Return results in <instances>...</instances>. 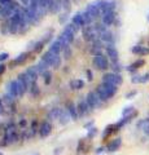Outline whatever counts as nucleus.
Listing matches in <instances>:
<instances>
[{
    "label": "nucleus",
    "mask_w": 149,
    "mask_h": 155,
    "mask_svg": "<svg viewBox=\"0 0 149 155\" xmlns=\"http://www.w3.org/2000/svg\"><path fill=\"white\" fill-rule=\"evenodd\" d=\"M96 93H97L99 98L101 101H108L109 98H112V97L118 92V88L117 85H113V84H109V83H103L97 85V88H96Z\"/></svg>",
    "instance_id": "1"
},
{
    "label": "nucleus",
    "mask_w": 149,
    "mask_h": 155,
    "mask_svg": "<svg viewBox=\"0 0 149 155\" xmlns=\"http://www.w3.org/2000/svg\"><path fill=\"white\" fill-rule=\"evenodd\" d=\"M42 61H44L48 66L53 67V69H59L61 66V57L60 54H55L53 52L47 51L42 56Z\"/></svg>",
    "instance_id": "2"
},
{
    "label": "nucleus",
    "mask_w": 149,
    "mask_h": 155,
    "mask_svg": "<svg viewBox=\"0 0 149 155\" xmlns=\"http://www.w3.org/2000/svg\"><path fill=\"white\" fill-rule=\"evenodd\" d=\"M123 78L121 74H115V72H108V74H104L103 76V83H109L113 85H119L122 84Z\"/></svg>",
    "instance_id": "3"
},
{
    "label": "nucleus",
    "mask_w": 149,
    "mask_h": 155,
    "mask_svg": "<svg viewBox=\"0 0 149 155\" xmlns=\"http://www.w3.org/2000/svg\"><path fill=\"white\" fill-rule=\"evenodd\" d=\"M93 66L96 67L97 70H107L109 69V58L104 54H100V56H95L93 57Z\"/></svg>",
    "instance_id": "4"
},
{
    "label": "nucleus",
    "mask_w": 149,
    "mask_h": 155,
    "mask_svg": "<svg viewBox=\"0 0 149 155\" xmlns=\"http://www.w3.org/2000/svg\"><path fill=\"white\" fill-rule=\"evenodd\" d=\"M86 102H87L90 110H95L100 105L101 100L99 98V96H97L96 92H90V93L87 94V97H86Z\"/></svg>",
    "instance_id": "5"
},
{
    "label": "nucleus",
    "mask_w": 149,
    "mask_h": 155,
    "mask_svg": "<svg viewBox=\"0 0 149 155\" xmlns=\"http://www.w3.org/2000/svg\"><path fill=\"white\" fill-rule=\"evenodd\" d=\"M95 5L99 8V11L101 12L103 14L107 13L109 11H114V7L112 3L107 2V0H97V2H95Z\"/></svg>",
    "instance_id": "6"
},
{
    "label": "nucleus",
    "mask_w": 149,
    "mask_h": 155,
    "mask_svg": "<svg viewBox=\"0 0 149 155\" xmlns=\"http://www.w3.org/2000/svg\"><path fill=\"white\" fill-rule=\"evenodd\" d=\"M59 40H61L66 47H68V45H70L71 43L74 41V34L65 28V30L61 32V35L59 36Z\"/></svg>",
    "instance_id": "7"
},
{
    "label": "nucleus",
    "mask_w": 149,
    "mask_h": 155,
    "mask_svg": "<svg viewBox=\"0 0 149 155\" xmlns=\"http://www.w3.org/2000/svg\"><path fill=\"white\" fill-rule=\"evenodd\" d=\"M66 48H68V47H66L61 40H59V39H57V40H55V41L51 44L49 51H51V52H53L55 54H60V53H61V52H64Z\"/></svg>",
    "instance_id": "8"
},
{
    "label": "nucleus",
    "mask_w": 149,
    "mask_h": 155,
    "mask_svg": "<svg viewBox=\"0 0 149 155\" xmlns=\"http://www.w3.org/2000/svg\"><path fill=\"white\" fill-rule=\"evenodd\" d=\"M107 57H109L112 62H118L119 60V53L117 51V48H115L113 44H109L107 47Z\"/></svg>",
    "instance_id": "9"
},
{
    "label": "nucleus",
    "mask_w": 149,
    "mask_h": 155,
    "mask_svg": "<svg viewBox=\"0 0 149 155\" xmlns=\"http://www.w3.org/2000/svg\"><path fill=\"white\" fill-rule=\"evenodd\" d=\"M51 132H52V124L49 122H43L40 124V127H39V134H40V137L46 138V137H48V136L51 134Z\"/></svg>",
    "instance_id": "10"
},
{
    "label": "nucleus",
    "mask_w": 149,
    "mask_h": 155,
    "mask_svg": "<svg viewBox=\"0 0 149 155\" xmlns=\"http://www.w3.org/2000/svg\"><path fill=\"white\" fill-rule=\"evenodd\" d=\"M83 38H84L86 41H92L93 43L95 40H97V34L95 32L93 27H88L83 31Z\"/></svg>",
    "instance_id": "11"
},
{
    "label": "nucleus",
    "mask_w": 149,
    "mask_h": 155,
    "mask_svg": "<svg viewBox=\"0 0 149 155\" xmlns=\"http://www.w3.org/2000/svg\"><path fill=\"white\" fill-rule=\"evenodd\" d=\"M121 146H122V138L117 137V138L112 140V141L108 143L107 150H108V151H110V153H114V151H117V150L121 147Z\"/></svg>",
    "instance_id": "12"
},
{
    "label": "nucleus",
    "mask_w": 149,
    "mask_h": 155,
    "mask_svg": "<svg viewBox=\"0 0 149 155\" xmlns=\"http://www.w3.org/2000/svg\"><path fill=\"white\" fill-rule=\"evenodd\" d=\"M7 91L8 94H11L13 98L14 97H20L18 96V85H17V80H12L7 84Z\"/></svg>",
    "instance_id": "13"
},
{
    "label": "nucleus",
    "mask_w": 149,
    "mask_h": 155,
    "mask_svg": "<svg viewBox=\"0 0 149 155\" xmlns=\"http://www.w3.org/2000/svg\"><path fill=\"white\" fill-rule=\"evenodd\" d=\"M114 19H115V12L114 11H109L107 13L103 14V23L105 26H110L114 23Z\"/></svg>",
    "instance_id": "14"
},
{
    "label": "nucleus",
    "mask_w": 149,
    "mask_h": 155,
    "mask_svg": "<svg viewBox=\"0 0 149 155\" xmlns=\"http://www.w3.org/2000/svg\"><path fill=\"white\" fill-rule=\"evenodd\" d=\"M86 12H87L91 17H92L93 19H97L99 17H100V14H101V12L99 11V8L95 5V3H92V4H88L87 5V8H86Z\"/></svg>",
    "instance_id": "15"
},
{
    "label": "nucleus",
    "mask_w": 149,
    "mask_h": 155,
    "mask_svg": "<svg viewBox=\"0 0 149 155\" xmlns=\"http://www.w3.org/2000/svg\"><path fill=\"white\" fill-rule=\"evenodd\" d=\"M76 110H78V115H79V116H84V115L88 114L90 107H88L87 102H86V100L79 101L78 105H76Z\"/></svg>",
    "instance_id": "16"
},
{
    "label": "nucleus",
    "mask_w": 149,
    "mask_h": 155,
    "mask_svg": "<svg viewBox=\"0 0 149 155\" xmlns=\"http://www.w3.org/2000/svg\"><path fill=\"white\" fill-rule=\"evenodd\" d=\"M25 74L27 75L29 78V80H30V83H36V80H38V78H39V72H38L35 70V67L32 66V67H29V69L25 71Z\"/></svg>",
    "instance_id": "17"
},
{
    "label": "nucleus",
    "mask_w": 149,
    "mask_h": 155,
    "mask_svg": "<svg viewBox=\"0 0 149 155\" xmlns=\"http://www.w3.org/2000/svg\"><path fill=\"white\" fill-rule=\"evenodd\" d=\"M66 111H68V114H69V116H70L71 120H76V119L79 118L78 110H76V106H75L73 102L68 104V109H66Z\"/></svg>",
    "instance_id": "18"
},
{
    "label": "nucleus",
    "mask_w": 149,
    "mask_h": 155,
    "mask_svg": "<svg viewBox=\"0 0 149 155\" xmlns=\"http://www.w3.org/2000/svg\"><path fill=\"white\" fill-rule=\"evenodd\" d=\"M73 23H75L78 27H84L86 25H87L83 13H76L75 16H73Z\"/></svg>",
    "instance_id": "19"
},
{
    "label": "nucleus",
    "mask_w": 149,
    "mask_h": 155,
    "mask_svg": "<svg viewBox=\"0 0 149 155\" xmlns=\"http://www.w3.org/2000/svg\"><path fill=\"white\" fill-rule=\"evenodd\" d=\"M4 140H5V143H12L17 140V133L14 129H8L7 133H5V137H4Z\"/></svg>",
    "instance_id": "20"
},
{
    "label": "nucleus",
    "mask_w": 149,
    "mask_h": 155,
    "mask_svg": "<svg viewBox=\"0 0 149 155\" xmlns=\"http://www.w3.org/2000/svg\"><path fill=\"white\" fill-rule=\"evenodd\" d=\"M100 40L101 41H104V43H109V44H112V43L114 41V35L110 31H105V32H103L101 35H100Z\"/></svg>",
    "instance_id": "21"
},
{
    "label": "nucleus",
    "mask_w": 149,
    "mask_h": 155,
    "mask_svg": "<svg viewBox=\"0 0 149 155\" xmlns=\"http://www.w3.org/2000/svg\"><path fill=\"white\" fill-rule=\"evenodd\" d=\"M131 52L135 53V54H139V56H145L149 53V49L145 47H141V45H135L131 48Z\"/></svg>",
    "instance_id": "22"
},
{
    "label": "nucleus",
    "mask_w": 149,
    "mask_h": 155,
    "mask_svg": "<svg viewBox=\"0 0 149 155\" xmlns=\"http://www.w3.org/2000/svg\"><path fill=\"white\" fill-rule=\"evenodd\" d=\"M27 53L26 52H23V53H21V54L20 56H18L17 58H16V60H14L13 62H12V65H11V69H13V66L14 65H21V64H23V62H25L26 61V58H27Z\"/></svg>",
    "instance_id": "23"
},
{
    "label": "nucleus",
    "mask_w": 149,
    "mask_h": 155,
    "mask_svg": "<svg viewBox=\"0 0 149 155\" xmlns=\"http://www.w3.org/2000/svg\"><path fill=\"white\" fill-rule=\"evenodd\" d=\"M144 65H145V61H144V60H137V61L134 62V64L130 65V66L127 67V70H128V71L137 70V69H140V67H143Z\"/></svg>",
    "instance_id": "24"
},
{
    "label": "nucleus",
    "mask_w": 149,
    "mask_h": 155,
    "mask_svg": "<svg viewBox=\"0 0 149 155\" xmlns=\"http://www.w3.org/2000/svg\"><path fill=\"white\" fill-rule=\"evenodd\" d=\"M34 67H35V70L39 72V74H44V72L48 70V67H49V66H48L44 61H40V62H38V64Z\"/></svg>",
    "instance_id": "25"
},
{
    "label": "nucleus",
    "mask_w": 149,
    "mask_h": 155,
    "mask_svg": "<svg viewBox=\"0 0 149 155\" xmlns=\"http://www.w3.org/2000/svg\"><path fill=\"white\" fill-rule=\"evenodd\" d=\"M70 87L71 89H82L84 87V81L82 79H75L70 81Z\"/></svg>",
    "instance_id": "26"
},
{
    "label": "nucleus",
    "mask_w": 149,
    "mask_h": 155,
    "mask_svg": "<svg viewBox=\"0 0 149 155\" xmlns=\"http://www.w3.org/2000/svg\"><path fill=\"white\" fill-rule=\"evenodd\" d=\"M139 127L141 128V130H143L144 133L149 136V119H144V120H141V122L139 123Z\"/></svg>",
    "instance_id": "27"
},
{
    "label": "nucleus",
    "mask_w": 149,
    "mask_h": 155,
    "mask_svg": "<svg viewBox=\"0 0 149 155\" xmlns=\"http://www.w3.org/2000/svg\"><path fill=\"white\" fill-rule=\"evenodd\" d=\"M61 113H62L61 109H57V107H56V109H52L51 113H49V115H48V118H51V119H60Z\"/></svg>",
    "instance_id": "28"
},
{
    "label": "nucleus",
    "mask_w": 149,
    "mask_h": 155,
    "mask_svg": "<svg viewBox=\"0 0 149 155\" xmlns=\"http://www.w3.org/2000/svg\"><path fill=\"white\" fill-rule=\"evenodd\" d=\"M65 28H66V30H69L70 32H73L74 35H75V34L78 32V31H79V27L76 26L75 23H73V22H71V23H68V25H66V27H65Z\"/></svg>",
    "instance_id": "29"
},
{
    "label": "nucleus",
    "mask_w": 149,
    "mask_h": 155,
    "mask_svg": "<svg viewBox=\"0 0 149 155\" xmlns=\"http://www.w3.org/2000/svg\"><path fill=\"white\" fill-rule=\"evenodd\" d=\"M43 76H44V84L46 85H48L52 81V72L49 71V70H47L44 74H43Z\"/></svg>",
    "instance_id": "30"
},
{
    "label": "nucleus",
    "mask_w": 149,
    "mask_h": 155,
    "mask_svg": "<svg viewBox=\"0 0 149 155\" xmlns=\"http://www.w3.org/2000/svg\"><path fill=\"white\" fill-rule=\"evenodd\" d=\"M135 111H134V107L132 106H127V107H124L123 111H122V115H123V118L124 116H130V115H132Z\"/></svg>",
    "instance_id": "31"
},
{
    "label": "nucleus",
    "mask_w": 149,
    "mask_h": 155,
    "mask_svg": "<svg viewBox=\"0 0 149 155\" xmlns=\"http://www.w3.org/2000/svg\"><path fill=\"white\" fill-rule=\"evenodd\" d=\"M112 70L115 74H119V71L122 70V66L119 65V62H112Z\"/></svg>",
    "instance_id": "32"
},
{
    "label": "nucleus",
    "mask_w": 149,
    "mask_h": 155,
    "mask_svg": "<svg viewBox=\"0 0 149 155\" xmlns=\"http://www.w3.org/2000/svg\"><path fill=\"white\" fill-rule=\"evenodd\" d=\"M30 92H31V94L32 96H38L39 94V88H38V85H36V83H32L31 85H30Z\"/></svg>",
    "instance_id": "33"
},
{
    "label": "nucleus",
    "mask_w": 149,
    "mask_h": 155,
    "mask_svg": "<svg viewBox=\"0 0 149 155\" xmlns=\"http://www.w3.org/2000/svg\"><path fill=\"white\" fill-rule=\"evenodd\" d=\"M148 80H149V72H147V74H144V75H140V83H147Z\"/></svg>",
    "instance_id": "34"
},
{
    "label": "nucleus",
    "mask_w": 149,
    "mask_h": 155,
    "mask_svg": "<svg viewBox=\"0 0 149 155\" xmlns=\"http://www.w3.org/2000/svg\"><path fill=\"white\" fill-rule=\"evenodd\" d=\"M43 44H44L43 41L36 43V44H35V48H34V51H35V52H40V51H42V48H43Z\"/></svg>",
    "instance_id": "35"
},
{
    "label": "nucleus",
    "mask_w": 149,
    "mask_h": 155,
    "mask_svg": "<svg viewBox=\"0 0 149 155\" xmlns=\"http://www.w3.org/2000/svg\"><path fill=\"white\" fill-rule=\"evenodd\" d=\"M8 57H9L8 53H0V62L7 61V60H8Z\"/></svg>",
    "instance_id": "36"
},
{
    "label": "nucleus",
    "mask_w": 149,
    "mask_h": 155,
    "mask_svg": "<svg viewBox=\"0 0 149 155\" xmlns=\"http://www.w3.org/2000/svg\"><path fill=\"white\" fill-rule=\"evenodd\" d=\"M9 3H12V0H0V4H2L3 7H5V5H8Z\"/></svg>",
    "instance_id": "37"
},
{
    "label": "nucleus",
    "mask_w": 149,
    "mask_h": 155,
    "mask_svg": "<svg viewBox=\"0 0 149 155\" xmlns=\"http://www.w3.org/2000/svg\"><path fill=\"white\" fill-rule=\"evenodd\" d=\"M5 69H7V66H5V65H3V64H2V65H0V75H2V74H3V72H4V71H5Z\"/></svg>",
    "instance_id": "38"
},
{
    "label": "nucleus",
    "mask_w": 149,
    "mask_h": 155,
    "mask_svg": "<svg viewBox=\"0 0 149 155\" xmlns=\"http://www.w3.org/2000/svg\"><path fill=\"white\" fill-rule=\"evenodd\" d=\"M87 76H88V78H87L88 80H92V79H93V75H92V72H91L90 70H87Z\"/></svg>",
    "instance_id": "39"
},
{
    "label": "nucleus",
    "mask_w": 149,
    "mask_h": 155,
    "mask_svg": "<svg viewBox=\"0 0 149 155\" xmlns=\"http://www.w3.org/2000/svg\"><path fill=\"white\" fill-rule=\"evenodd\" d=\"M135 94H136V91H132V92H130V93H128L126 97H127V98H131V97H134Z\"/></svg>",
    "instance_id": "40"
},
{
    "label": "nucleus",
    "mask_w": 149,
    "mask_h": 155,
    "mask_svg": "<svg viewBox=\"0 0 149 155\" xmlns=\"http://www.w3.org/2000/svg\"><path fill=\"white\" fill-rule=\"evenodd\" d=\"M4 113V105H3V101L0 100V115Z\"/></svg>",
    "instance_id": "41"
},
{
    "label": "nucleus",
    "mask_w": 149,
    "mask_h": 155,
    "mask_svg": "<svg viewBox=\"0 0 149 155\" xmlns=\"http://www.w3.org/2000/svg\"><path fill=\"white\" fill-rule=\"evenodd\" d=\"M0 155H4V154H3V153H0Z\"/></svg>",
    "instance_id": "42"
},
{
    "label": "nucleus",
    "mask_w": 149,
    "mask_h": 155,
    "mask_svg": "<svg viewBox=\"0 0 149 155\" xmlns=\"http://www.w3.org/2000/svg\"><path fill=\"white\" fill-rule=\"evenodd\" d=\"M36 155H38V154H36Z\"/></svg>",
    "instance_id": "43"
}]
</instances>
